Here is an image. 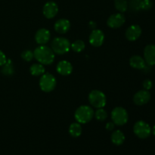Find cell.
I'll use <instances>...</instances> for the list:
<instances>
[{
	"mask_svg": "<svg viewBox=\"0 0 155 155\" xmlns=\"http://www.w3.org/2000/svg\"><path fill=\"white\" fill-rule=\"evenodd\" d=\"M89 101L91 105L95 108H101L106 105L107 98L101 91L95 89L89 93Z\"/></svg>",
	"mask_w": 155,
	"mask_h": 155,
	"instance_id": "5",
	"label": "cell"
},
{
	"mask_svg": "<svg viewBox=\"0 0 155 155\" xmlns=\"http://www.w3.org/2000/svg\"><path fill=\"white\" fill-rule=\"evenodd\" d=\"M7 61V58L2 51L0 50V67L3 66Z\"/></svg>",
	"mask_w": 155,
	"mask_h": 155,
	"instance_id": "29",
	"label": "cell"
},
{
	"mask_svg": "<svg viewBox=\"0 0 155 155\" xmlns=\"http://www.w3.org/2000/svg\"><path fill=\"white\" fill-rule=\"evenodd\" d=\"M126 21L125 16L122 13H116L110 15L107 19V24L112 29H117L122 27Z\"/></svg>",
	"mask_w": 155,
	"mask_h": 155,
	"instance_id": "8",
	"label": "cell"
},
{
	"mask_svg": "<svg viewBox=\"0 0 155 155\" xmlns=\"http://www.w3.org/2000/svg\"><path fill=\"white\" fill-rule=\"evenodd\" d=\"M71 48H72V50L74 51L77 53H80L81 51H83L85 48V43L83 41L78 39V40H76L75 42H73L71 45Z\"/></svg>",
	"mask_w": 155,
	"mask_h": 155,
	"instance_id": "23",
	"label": "cell"
},
{
	"mask_svg": "<svg viewBox=\"0 0 155 155\" xmlns=\"http://www.w3.org/2000/svg\"><path fill=\"white\" fill-rule=\"evenodd\" d=\"M114 5L120 13H124L128 9V2L127 0H114Z\"/></svg>",
	"mask_w": 155,
	"mask_h": 155,
	"instance_id": "22",
	"label": "cell"
},
{
	"mask_svg": "<svg viewBox=\"0 0 155 155\" xmlns=\"http://www.w3.org/2000/svg\"><path fill=\"white\" fill-rule=\"evenodd\" d=\"M110 139H111V142L113 144L116 145H121L125 141V136L122 131L116 130L112 133Z\"/></svg>",
	"mask_w": 155,
	"mask_h": 155,
	"instance_id": "18",
	"label": "cell"
},
{
	"mask_svg": "<svg viewBox=\"0 0 155 155\" xmlns=\"http://www.w3.org/2000/svg\"><path fill=\"white\" fill-rule=\"evenodd\" d=\"M95 115L92 107L88 105H82L77 109L74 117L79 124H87L91 121Z\"/></svg>",
	"mask_w": 155,
	"mask_h": 155,
	"instance_id": "2",
	"label": "cell"
},
{
	"mask_svg": "<svg viewBox=\"0 0 155 155\" xmlns=\"http://www.w3.org/2000/svg\"><path fill=\"white\" fill-rule=\"evenodd\" d=\"M114 127H115V124L112 122H108L105 126L106 130H109V131H112V130H114Z\"/></svg>",
	"mask_w": 155,
	"mask_h": 155,
	"instance_id": "30",
	"label": "cell"
},
{
	"mask_svg": "<svg viewBox=\"0 0 155 155\" xmlns=\"http://www.w3.org/2000/svg\"><path fill=\"white\" fill-rule=\"evenodd\" d=\"M142 86H143V88L145 90H149V89H151V88H152L153 83L152 82H151V80L147 79V80H144Z\"/></svg>",
	"mask_w": 155,
	"mask_h": 155,
	"instance_id": "28",
	"label": "cell"
},
{
	"mask_svg": "<svg viewBox=\"0 0 155 155\" xmlns=\"http://www.w3.org/2000/svg\"><path fill=\"white\" fill-rule=\"evenodd\" d=\"M133 132L136 136L142 139H147L151 134V128L149 124L143 120L137 121L133 127Z\"/></svg>",
	"mask_w": 155,
	"mask_h": 155,
	"instance_id": "7",
	"label": "cell"
},
{
	"mask_svg": "<svg viewBox=\"0 0 155 155\" xmlns=\"http://www.w3.org/2000/svg\"><path fill=\"white\" fill-rule=\"evenodd\" d=\"M54 30L60 34H64L69 31L71 29V22L68 19L61 18L58 20L54 26Z\"/></svg>",
	"mask_w": 155,
	"mask_h": 155,
	"instance_id": "15",
	"label": "cell"
},
{
	"mask_svg": "<svg viewBox=\"0 0 155 155\" xmlns=\"http://www.w3.org/2000/svg\"><path fill=\"white\" fill-rule=\"evenodd\" d=\"M82 130H83V129H82L81 125L78 122L73 123L69 127L70 135L74 138H77L80 136V135L82 134Z\"/></svg>",
	"mask_w": 155,
	"mask_h": 155,
	"instance_id": "20",
	"label": "cell"
},
{
	"mask_svg": "<svg viewBox=\"0 0 155 155\" xmlns=\"http://www.w3.org/2000/svg\"><path fill=\"white\" fill-rule=\"evenodd\" d=\"M104 41V34L101 30L95 29L89 35V42L94 47H99Z\"/></svg>",
	"mask_w": 155,
	"mask_h": 155,
	"instance_id": "10",
	"label": "cell"
},
{
	"mask_svg": "<svg viewBox=\"0 0 155 155\" xmlns=\"http://www.w3.org/2000/svg\"><path fill=\"white\" fill-rule=\"evenodd\" d=\"M144 59L149 66L155 65V45H148L144 49Z\"/></svg>",
	"mask_w": 155,
	"mask_h": 155,
	"instance_id": "14",
	"label": "cell"
},
{
	"mask_svg": "<svg viewBox=\"0 0 155 155\" xmlns=\"http://www.w3.org/2000/svg\"><path fill=\"white\" fill-rule=\"evenodd\" d=\"M151 133H153V135H154V136H155V125L153 127V128L151 129Z\"/></svg>",
	"mask_w": 155,
	"mask_h": 155,
	"instance_id": "32",
	"label": "cell"
},
{
	"mask_svg": "<svg viewBox=\"0 0 155 155\" xmlns=\"http://www.w3.org/2000/svg\"><path fill=\"white\" fill-rule=\"evenodd\" d=\"M130 64L132 68L138 70L144 69L147 65L145 59L139 55H134L130 58Z\"/></svg>",
	"mask_w": 155,
	"mask_h": 155,
	"instance_id": "17",
	"label": "cell"
},
{
	"mask_svg": "<svg viewBox=\"0 0 155 155\" xmlns=\"http://www.w3.org/2000/svg\"><path fill=\"white\" fill-rule=\"evenodd\" d=\"M153 2L151 0H142L140 5V10L148 11L152 8Z\"/></svg>",
	"mask_w": 155,
	"mask_h": 155,
	"instance_id": "27",
	"label": "cell"
},
{
	"mask_svg": "<svg viewBox=\"0 0 155 155\" xmlns=\"http://www.w3.org/2000/svg\"><path fill=\"white\" fill-rule=\"evenodd\" d=\"M126 38L128 39L129 41H136L139 39L142 35V29L139 25H132L127 28V31H126Z\"/></svg>",
	"mask_w": 155,
	"mask_h": 155,
	"instance_id": "12",
	"label": "cell"
},
{
	"mask_svg": "<svg viewBox=\"0 0 155 155\" xmlns=\"http://www.w3.org/2000/svg\"><path fill=\"white\" fill-rule=\"evenodd\" d=\"M51 49L54 53L58 54H64L71 49V42L64 37H56L51 41Z\"/></svg>",
	"mask_w": 155,
	"mask_h": 155,
	"instance_id": "3",
	"label": "cell"
},
{
	"mask_svg": "<svg viewBox=\"0 0 155 155\" xmlns=\"http://www.w3.org/2000/svg\"><path fill=\"white\" fill-rule=\"evenodd\" d=\"M34 58L38 62L44 65H50L54 62V53L51 48L42 45L35 48L33 51Z\"/></svg>",
	"mask_w": 155,
	"mask_h": 155,
	"instance_id": "1",
	"label": "cell"
},
{
	"mask_svg": "<svg viewBox=\"0 0 155 155\" xmlns=\"http://www.w3.org/2000/svg\"><path fill=\"white\" fill-rule=\"evenodd\" d=\"M2 68V73L5 76H12L15 73V69H14L13 64H12V61L7 60L6 63L5 64Z\"/></svg>",
	"mask_w": 155,
	"mask_h": 155,
	"instance_id": "21",
	"label": "cell"
},
{
	"mask_svg": "<svg viewBox=\"0 0 155 155\" xmlns=\"http://www.w3.org/2000/svg\"><path fill=\"white\" fill-rule=\"evenodd\" d=\"M45 69L44 68L43 64H33L30 66V74L35 77H38V76H41L42 74H45Z\"/></svg>",
	"mask_w": 155,
	"mask_h": 155,
	"instance_id": "19",
	"label": "cell"
},
{
	"mask_svg": "<svg viewBox=\"0 0 155 155\" xmlns=\"http://www.w3.org/2000/svg\"><path fill=\"white\" fill-rule=\"evenodd\" d=\"M142 0H130L128 2V8L134 12L140 10V5Z\"/></svg>",
	"mask_w": 155,
	"mask_h": 155,
	"instance_id": "25",
	"label": "cell"
},
{
	"mask_svg": "<svg viewBox=\"0 0 155 155\" xmlns=\"http://www.w3.org/2000/svg\"><path fill=\"white\" fill-rule=\"evenodd\" d=\"M58 6L54 2L50 1L45 3L42 8V13L47 19H51L57 15Z\"/></svg>",
	"mask_w": 155,
	"mask_h": 155,
	"instance_id": "9",
	"label": "cell"
},
{
	"mask_svg": "<svg viewBox=\"0 0 155 155\" xmlns=\"http://www.w3.org/2000/svg\"><path fill=\"white\" fill-rule=\"evenodd\" d=\"M51 38V33L48 30L45 28H41L36 31L35 35V40L40 45H45Z\"/></svg>",
	"mask_w": 155,
	"mask_h": 155,
	"instance_id": "13",
	"label": "cell"
},
{
	"mask_svg": "<svg viewBox=\"0 0 155 155\" xmlns=\"http://www.w3.org/2000/svg\"><path fill=\"white\" fill-rule=\"evenodd\" d=\"M89 26L91 29H92V30H95V29L96 28V24H95V22H94V21H90L89 24Z\"/></svg>",
	"mask_w": 155,
	"mask_h": 155,
	"instance_id": "31",
	"label": "cell"
},
{
	"mask_svg": "<svg viewBox=\"0 0 155 155\" xmlns=\"http://www.w3.org/2000/svg\"><path fill=\"white\" fill-rule=\"evenodd\" d=\"M21 58L26 61H31L34 58L33 51H30V50H25L21 53Z\"/></svg>",
	"mask_w": 155,
	"mask_h": 155,
	"instance_id": "26",
	"label": "cell"
},
{
	"mask_svg": "<svg viewBox=\"0 0 155 155\" xmlns=\"http://www.w3.org/2000/svg\"><path fill=\"white\" fill-rule=\"evenodd\" d=\"M57 80L52 74L47 73L42 74L39 80V87L43 92H50L54 90L56 87Z\"/></svg>",
	"mask_w": 155,
	"mask_h": 155,
	"instance_id": "4",
	"label": "cell"
},
{
	"mask_svg": "<svg viewBox=\"0 0 155 155\" xmlns=\"http://www.w3.org/2000/svg\"><path fill=\"white\" fill-rule=\"evenodd\" d=\"M151 99V93L148 90H140L136 92L133 96V101L136 105H144Z\"/></svg>",
	"mask_w": 155,
	"mask_h": 155,
	"instance_id": "11",
	"label": "cell"
},
{
	"mask_svg": "<svg viewBox=\"0 0 155 155\" xmlns=\"http://www.w3.org/2000/svg\"><path fill=\"white\" fill-rule=\"evenodd\" d=\"M57 72L62 76H68L72 73L73 66L68 61H61L56 67Z\"/></svg>",
	"mask_w": 155,
	"mask_h": 155,
	"instance_id": "16",
	"label": "cell"
},
{
	"mask_svg": "<svg viewBox=\"0 0 155 155\" xmlns=\"http://www.w3.org/2000/svg\"><path fill=\"white\" fill-rule=\"evenodd\" d=\"M111 119L115 125L121 127V126L125 125L128 121V113L124 107H117L112 110Z\"/></svg>",
	"mask_w": 155,
	"mask_h": 155,
	"instance_id": "6",
	"label": "cell"
},
{
	"mask_svg": "<svg viewBox=\"0 0 155 155\" xmlns=\"http://www.w3.org/2000/svg\"><path fill=\"white\" fill-rule=\"evenodd\" d=\"M94 116L98 121H104L107 118V113L104 109L101 107V108H98Z\"/></svg>",
	"mask_w": 155,
	"mask_h": 155,
	"instance_id": "24",
	"label": "cell"
}]
</instances>
